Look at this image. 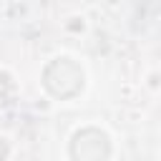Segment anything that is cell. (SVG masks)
Masks as SVG:
<instances>
[{"mask_svg":"<svg viewBox=\"0 0 161 161\" xmlns=\"http://www.w3.org/2000/svg\"><path fill=\"white\" fill-rule=\"evenodd\" d=\"M43 86L55 98H73L83 88V70L70 58H55L43 70Z\"/></svg>","mask_w":161,"mask_h":161,"instance_id":"obj_1","label":"cell"},{"mask_svg":"<svg viewBox=\"0 0 161 161\" xmlns=\"http://www.w3.org/2000/svg\"><path fill=\"white\" fill-rule=\"evenodd\" d=\"M111 141L101 128H83L70 141V158L73 161H108Z\"/></svg>","mask_w":161,"mask_h":161,"instance_id":"obj_2","label":"cell"}]
</instances>
